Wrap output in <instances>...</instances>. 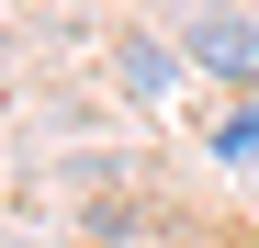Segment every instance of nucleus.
<instances>
[{
	"mask_svg": "<svg viewBox=\"0 0 259 248\" xmlns=\"http://www.w3.org/2000/svg\"><path fill=\"white\" fill-rule=\"evenodd\" d=\"M192 57H214L226 79H259V23L248 12H203L192 23Z\"/></svg>",
	"mask_w": 259,
	"mask_h": 248,
	"instance_id": "f257e3e1",
	"label": "nucleus"
},
{
	"mask_svg": "<svg viewBox=\"0 0 259 248\" xmlns=\"http://www.w3.org/2000/svg\"><path fill=\"white\" fill-rule=\"evenodd\" d=\"M214 147H226L237 170H259V113H226V124H214Z\"/></svg>",
	"mask_w": 259,
	"mask_h": 248,
	"instance_id": "f03ea898",
	"label": "nucleus"
}]
</instances>
